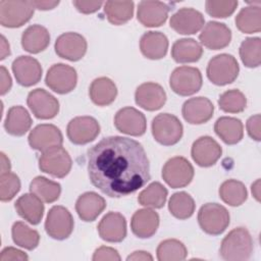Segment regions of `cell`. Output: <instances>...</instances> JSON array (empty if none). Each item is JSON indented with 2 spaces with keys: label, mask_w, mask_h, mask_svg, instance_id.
<instances>
[{
  "label": "cell",
  "mask_w": 261,
  "mask_h": 261,
  "mask_svg": "<svg viewBox=\"0 0 261 261\" xmlns=\"http://www.w3.org/2000/svg\"><path fill=\"white\" fill-rule=\"evenodd\" d=\"M33 4L35 8L39 10H50L55 8L58 4L59 1H43V0H38V1H33Z\"/></svg>",
  "instance_id": "cell-52"
},
{
  "label": "cell",
  "mask_w": 261,
  "mask_h": 261,
  "mask_svg": "<svg viewBox=\"0 0 261 261\" xmlns=\"http://www.w3.org/2000/svg\"><path fill=\"white\" fill-rule=\"evenodd\" d=\"M260 122H261V116L260 114H255L251 116L246 123L248 135L251 139L259 142L261 140V134H260Z\"/></svg>",
  "instance_id": "cell-47"
},
{
  "label": "cell",
  "mask_w": 261,
  "mask_h": 261,
  "mask_svg": "<svg viewBox=\"0 0 261 261\" xmlns=\"http://www.w3.org/2000/svg\"><path fill=\"white\" fill-rule=\"evenodd\" d=\"M100 134V124L92 116L72 118L66 127L67 138L74 145H85L94 141Z\"/></svg>",
  "instance_id": "cell-12"
},
{
  "label": "cell",
  "mask_w": 261,
  "mask_h": 261,
  "mask_svg": "<svg viewBox=\"0 0 261 261\" xmlns=\"http://www.w3.org/2000/svg\"><path fill=\"white\" fill-rule=\"evenodd\" d=\"M45 83L57 94L70 93L77 83L76 70L64 63L53 64L47 71Z\"/></svg>",
  "instance_id": "cell-11"
},
{
  "label": "cell",
  "mask_w": 261,
  "mask_h": 261,
  "mask_svg": "<svg viewBox=\"0 0 261 261\" xmlns=\"http://www.w3.org/2000/svg\"><path fill=\"white\" fill-rule=\"evenodd\" d=\"M196 204L192 196L186 192L174 193L168 202V210L177 219H188L195 212Z\"/></svg>",
  "instance_id": "cell-38"
},
{
  "label": "cell",
  "mask_w": 261,
  "mask_h": 261,
  "mask_svg": "<svg viewBox=\"0 0 261 261\" xmlns=\"http://www.w3.org/2000/svg\"><path fill=\"white\" fill-rule=\"evenodd\" d=\"M219 197L227 205L237 207L242 205L248 198L245 185L237 179H227L219 188Z\"/></svg>",
  "instance_id": "cell-36"
},
{
  "label": "cell",
  "mask_w": 261,
  "mask_h": 261,
  "mask_svg": "<svg viewBox=\"0 0 261 261\" xmlns=\"http://www.w3.org/2000/svg\"><path fill=\"white\" fill-rule=\"evenodd\" d=\"M151 129L155 141L163 146L175 145L180 141L184 133L179 119L170 113H160L155 116Z\"/></svg>",
  "instance_id": "cell-5"
},
{
  "label": "cell",
  "mask_w": 261,
  "mask_h": 261,
  "mask_svg": "<svg viewBox=\"0 0 261 261\" xmlns=\"http://www.w3.org/2000/svg\"><path fill=\"white\" fill-rule=\"evenodd\" d=\"M166 188L158 181L150 184L138 196V201L147 208H162L167 198Z\"/></svg>",
  "instance_id": "cell-40"
},
{
  "label": "cell",
  "mask_w": 261,
  "mask_h": 261,
  "mask_svg": "<svg viewBox=\"0 0 261 261\" xmlns=\"http://www.w3.org/2000/svg\"><path fill=\"white\" fill-rule=\"evenodd\" d=\"M159 226V215L152 209L143 208L137 210L130 220L133 233L140 239L151 238Z\"/></svg>",
  "instance_id": "cell-25"
},
{
  "label": "cell",
  "mask_w": 261,
  "mask_h": 261,
  "mask_svg": "<svg viewBox=\"0 0 261 261\" xmlns=\"http://www.w3.org/2000/svg\"><path fill=\"white\" fill-rule=\"evenodd\" d=\"M236 0H208L205 2L206 12L216 18H225L231 15L237 9Z\"/></svg>",
  "instance_id": "cell-45"
},
{
  "label": "cell",
  "mask_w": 261,
  "mask_h": 261,
  "mask_svg": "<svg viewBox=\"0 0 261 261\" xmlns=\"http://www.w3.org/2000/svg\"><path fill=\"white\" fill-rule=\"evenodd\" d=\"M169 7L161 1H141L138 6L137 18L147 28H156L162 25L169 12Z\"/></svg>",
  "instance_id": "cell-24"
},
{
  "label": "cell",
  "mask_w": 261,
  "mask_h": 261,
  "mask_svg": "<svg viewBox=\"0 0 261 261\" xmlns=\"http://www.w3.org/2000/svg\"><path fill=\"white\" fill-rule=\"evenodd\" d=\"M214 130L216 135L227 145L238 144L244 136L243 123L236 117H219L214 124Z\"/></svg>",
  "instance_id": "cell-33"
},
{
  "label": "cell",
  "mask_w": 261,
  "mask_h": 261,
  "mask_svg": "<svg viewBox=\"0 0 261 261\" xmlns=\"http://www.w3.org/2000/svg\"><path fill=\"white\" fill-rule=\"evenodd\" d=\"M134 6L133 1H107L104 3V12L110 23L120 25L132 19Z\"/></svg>",
  "instance_id": "cell-35"
},
{
  "label": "cell",
  "mask_w": 261,
  "mask_h": 261,
  "mask_svg": "<svg viewBox=\"0 0 261 261\" xmlns=\"http://www.w3.org/2000/svg\"><path fill=\"white\" fill-rule=\"evenodd\" d=\"M89 96L95 105L108 106L115 100L117 88L109 77H97L90 85Z\"/></svg>",
  "instance_id": "cell-30"
},
{
  "label": "cell",
  "mask_w": 261,
  "mask_h": 261,
  "mask_svg": "<svg viewBox=\"0 0 261 261\" xmlns=\"http://www.w3.org/2000/svg\"><path fill=\"white\" fill-rule=\"evenodd\" d=\"M127 261L129 260H135V261H138V260H143V261H152L153 260V257L150 253L146 252V251H135L134 253H132L129 256H127L126 258Z\"/></svg>",
  "instance_id": "cell-51"
},
{
  "label": "cell",
  "mask_w": 261,
  "mask_h": 261,
  "mask_svg": "<svg viewBox=\"0 0 261 261\" xmlns=\"http://www.w3.org/2000/svg\"><path fill=\"white\" fill-rule=\"evenodd\" d=\"M10 171V161L4 153H1V174Z\"/></svg>",
  "instance_id": "cell-54"
},
{
  "label": "cell",
  "mask_w": 261,
  "mask_h": 261,
  "mask_svg": "<svg viewBox=\"0 0 261 261\" xmlns=\"http://www.w3.org/2000/svg\"><path fill=\"white\" fill-rule=\"evenodd\" d=\"M121 258L117 252V250L111 248V247H106V246H101L100 248L96 249L94 252V255L92 257L93 261H101V260H114V261H119Z\"/></svg>",
  "instance_id": "cell-46"
},
{
  "label": "cell",
  "mask_w": 261,
  "mask_h": 261,
  "mask_svg": "<svg viewBox=\"0 0 261 261\" xmlns=\"http://www.w3.org/2000/svg\"><path fill=\"white\" fill-rule=\"evenodd\" d=\"M218 106L224 112L240 113L244 111L247 106V98L240 90H227L220 95Z\"/></svg>",
  "instance_id": "cell-43"
},
{
  "label": "cell",
  "mask_w": 261,
  "mask_h": 261,
  "mask_svg": "<svg viewBox=\"0 0 261 261\" xmlns=\"http://www.w3.org/2000/svg\"><path fill=\"white\" fill-rule=\"evenodd\" d=\"M229 212L217 203H206L198 212V222L203 231L217 236L222 233L229 225Z\"/></svg>",
  "instance_id": "cell-4"
},
{
  "label": "cell",
  "mask_w": 261,
  "mask_h": 261,
  "mask_svg": "<svg viewBox=\"0 0 261 261\" xmlns=\"http://www.w3.org/2000/svg\"><path fill=\"white\" fill-rule=\"evenodd\" d=\"M202 45L210 50H219L227 47L231 41L230 29L218 21H209L199 35Z\"/></svg>",
  "instance_id": "cell-21"
},
{
  "label": "cell",
  "mask_w": 261,
  "mask_h": 261,
  "mask_svg": "<svg viewBox=\"0 0 261 261\" xmlns=\"http://www.w3.org/2000/svg\"><path fill=\"white\" fill-rule=\"evenodd\" d=\"M222 154L220 145L211 137L203 136L197 139L192 146L191 155L193 160L201 167L214 165Z\"/></svg>",
  "instance_id": "cell-19"
},
{
  "label": "cell",
  "mask_w": 261,
  "mask_h": 261,
  "mask_svg": "<svg viewBox=\"0 0 261 261\" xmlns=\"http://www.w3.org/2000/svg\"><path fill=\"white\" fill-rule=\"evenodd\" d=\"M240 66L237 59L226 53L212 57L207 65L206 73L208 80L216 86H225L236 81L239 75Z\"/></svg>",
  "instance_id": "cell-3"
},
{
  "label": "cell",
  "mask_w": 261,
  "mask_h": 261,
  "mask_svg": "<svg viewBox=\"0 0 261 261\" xmlns=\"http://www.w3.org/2000/svg\"><path fill=\"white\" fill-rule=\"evenodd\" d=\"M74 222L71 213L63 206H53L45 221V230L54 240L67 239L73 230Z\"/></svg>",
  "instance_id": "cell-10"
},
{
  "label": "cell",
  "mask_w": 261,
  "mask_h": 261,
  "mask_svg": "<svg viewBox=\"0 0 261 261\" xmlns=\"http://www.w3.org/2000/svg\"><path fill=\"white\" fill-rule=\"evenodd\" d=\"M203 14L191 7H182L170 17L169 25L180 35H193L199 32L204 25Z\"/></svg>",
  "instance_id": "cell-17"
},
{
  "label": "cell",
  "mask_w": 261,
  "mask_h": 261,
  "mask_svg": "<svg viewBox=\"0 0 261 261\" xmlns=\"http://www.w3.org/2000/svg\"><path fill=\"white\" fill-rule=\"evenodd\" d=\"M14 260H20V261H27L29 260V256L13 247H7L2 250L0 254V261H14Z\"/></svg>",
  "instance_id": "cell-48"
},
{
  "label": "cell",
  "mask_w": 261,
  "mask_h": 261,
  "mask_svg": "<svg viewBox=\"0 0 261 261\" xmlns=\"http://www.w3.org/2000/svg\"><path fill=\"white\" fill-rule=\"evenodd\" d=\"M27 104L33 114L39 119L54 118L59 112L58 100L44 89L31 91L27 98Z\"/></svg>",
  "instance_id": "cell-13"
},
{
  "label": "cell",
  "mask_w": 261,
  "mask_h": 261,
  "mask_svg": "<svg viewBox=\"0 0 261 261\" xmlns=\"http://www.w3.org/2000/svg\"><path fill=\"white\" fill-rule=\"evenodd\" d=\"M54 49L59 57L69 61H79L87 52V41L81 34L68 32L56 39Z\"/></svg>",
  "instance_id": "cell-16"
},
{
  "label": "cell",
  "mask_w": 261,
  "mask_h": 261,
  "mask_svg": "<svg viewBox=\"0 0 261 261\" xmlns=\"http://www.w3.org/2000/svg\"><path fill=\"white\" fill-rule=\"evenodd\" d=\"M0 73H1V89H0V94L3 96L5 95L7 92H9V90L11 89L12 86V81L10 77V74L8 72V70L1 65L0 66Z\"/></svg>",
  "instance_id": "cell-50"
},
{
  "label": "cell",
  "mask_w": 261,
  "mask_h": 261,
  "mask_svg": "<svg viewBox=\"0 0 261 261\" xmlns=\"http://www.w3.org/2000/svg\"><path fill=\"white\" fill-rule=\"evenodd\" d=\"M30 192L45 203H53L59 199L61 186L45 176H36L30 184Z\"/></svg>",
  "instance_id": "cell-34"
},
{
  "label": "cell",
  "mask_w": 261,
  "mask_h": 261,
  "mask_svg": "<svg viewBox=\"0 0 261 261\" xmlns=\"http://www.w3.org/2000/svg\"><path fill=\"white\" fill-rule=\"evenodd\" d=\"M87 160L91 184L111 198L128 196L151 178L144 147L126 137L103 138L88 150Z\"/></svg>",
  "instance_id": "cell-1"
},
{
  "label": "cell",
  "mask_w": 261,
  "mask_h": 261,
  "mask_svg": "<svg viewBox=\"0 0 261 261\" xmlns=\"http://www.w3.org/2000/svg\"><path fill=\"white\" fill-rule=\"evenodd\" d=\"M28 141L32 149L44 152L55 147H61L63 137L56 125L43 123L31 130Z\"/></svg>",
  "instance_id": "cell-15"
},
{
  "label": "cell",
  "mask_w": 261,
  "mask_h": 261,
  "mask_svg": "<svg viewBox=\"0 0 261 261\" xmlns=\"http://www.w3.org/2000/svg\"><path fill=\"white\" fill-rule=\"evenodd\" d=\"M97 228L101 239L109 243H120L126 237V220L119 212H108Z\"/></svg>",
  "instance_id": "cell-22"
},
{
  "label": "cell",
  "mask_w": 261,
  "mask_h": 261,
  "mask_svg": "<svg viewBox=\"0 0 261 261\" xmlns=\"http://www.w3.org/2000/svg\"><path fill=\"white\" fill-rule=\"evenodd\" d=\"M202 74L197 67L179 66L170 74L169 86L179 96H191L196 94L202 87Z\"/></svg>",
  "instance_id": "cell-7"
},
{
  "label": "cell",
  "mask_w": 261,
  "mask_h": 261,
  "mask_svg": "<svg viewBox=\"0 0 261 261\" xmlns=\"http://www.w3.org/2000/svg\"><path fill=\"white\" fill-rule=\"evenodd\" d=\"M135 101L137 105L145 110H159L166 102V93L159 84L153 82L144 83L137 88Z\"/></svg>",
  "instance_id": "cell-20"
},
{
  "label": "cell",
  "mask_w": 261,
  "mask_h": 261,
  "mask_svg": "<svg viewBox=\"0 0 261 261\" xmlns=\"http://www.w3.org/2000/svg\"><path fill=\"white\" fill-rule=\"evenodd\" d=\"M140 49L142 54L148 59H161L167 53L168 39L161 32H147L141 37Z\"/></svg>",
  "instance_id": "cell-27"
},
{
  "label": "cell",
  "mask_w": 261,
  "mask_h": 261,
  "mask_svg": "<svg viewBox=\"0 0 261 261\" xmlns=\"http://www.w3.org/2000/svg\"><path fill=\"white\" fill-rule=\"evenodd\" d=\"M156 253L159 261H177L187 258L188 250L180 241L167 239L158 245Z\"/></svg>",
  "instance_id": "cell-42"
},
{
  "label": "cell",
  "mask_w": 261,
  "mask_h": 261,
  "mask_svg": "<svg viewBox=\"0 0 261 261\" xmlns=\"http://www.w3.org/2000/svg\"><path fill=\"white\" fill-rule=\"evenodd\" d=\"M214 106L205 97H195L187 100L181 108L184 119L191 124H202L213 116Z\"/></svg>",
  "instance_id": "cell-23"
},
{
  "label": "cell",
  "mask_w": 261,
  "mask_h": 261,
  "mask_svg": "<svg viewBox=\"0 0 261 261\" xmlns=\"http://www.w3.org/2000/svg\"><path fill=\"white\" fill-rule=\"evenodd\" d=\"M72 4L75 6V8L85 14L94 13L97 10L101 8V6L104 4L102 1H83V0H74L72 1Z\"/></svg>",
  "instance_id": "cell-49"
},
{
  "label": "cell",
  "mask_w": 261,
  "mask_h": 261,
  "mask_svg": "<svg viewBox=\"0 0 261 261\" xmlns=\"http://www.w3.org/2000/svg\"><path fill=\"white\" fill-rule=\"evenodd\" d=\"M50 44L48 30L41 24H33L24 30L21 35V46L23 50L32 54L44 51Z\"/></svg>",
  "instance_id": "cell-29"
},
{
  "label": "cell",
  "mask_w": 261,
  "mask_h": 261,
  "mask_svg": "<svg viewBox=\"0 0 261 261\" xmlns=\"http://www.w3.org/2000/svg\"><path fill=\"white\" fill-rule=\"evenodd\" d=\"M11 236L14 244L27 250H34L40 242V234L22 221H16L11 227Z\"/></svg>",
  "instance_id": "cell-39"
},
{
  "label": "cell",
  "mask_w": 261,
  "mask_h": 261,
  "mask_svg": "<svg viewBox=\"0 0 261 261\" xmlns=\"http://www.w3.org/2000/svg\"><path fill=\"white\" fill-rule=\"evenodd\" d=\"M14 207L17 214L33 225L39 224L43 218L45 209L43 201L33 193L20 196Z\"/></svg>",
  "instance_id": "cell-28"
},
{
  "label": "cell",
  "mask_w": 261,
  "mask_h": 261,
  "mask_svg": "<svg viewBox=\"0 0 261 261\" xmlns=\"http://www.w3.org/2000/svg\"><path fill=\"white\" fill-rule=\"evenodd\" d=\"M239 53L245 66L258 67L261 63V39L259 37L246 38L240 46Z\"/></svg>",
  "instance_id": "cell-41"
},
{
  "label": "cell",
  "mask_w": 261,
  "mask_h": 261,
  "mask_svg": "<svg viewBox=\"0 0 261 261\" xmlns=\"http://www.w3.org/2000/svg\"><path fill=\"white\" fill-rule=\"evenodd\" d=\"M20 190L19 177L13 172H5L0 175V200L8 202Z\"/></svg>",
  "instance_id": "cell-44"
},
{
  "label": "cell",
  "mask_w": 261,
  "mask_h": 261,
  "mask_svg": "<svg viewBox=\"0 0 261 261\" xmlns=\"http://www.w3.org/2000/svg\"><path fill=\"white\" fill-rule=\"evenodd\" d=\"M1 57L0 59L3 60L6 56L10 55V49H9V44L8 42L6 41L5 37L4 36H1Z\"/></svg>",
  "instance_id": "cell-53"
},
{
  "label": "cell",
  "mask_w": 261,
  "mask_h": 261,
  "mask_svg": "<svg viewBox=\"0 0 261 261\" xmlns=\"http://www.w3.org/2000/svg\"><path fill=\"white\" fill-rule=\"evenodd\" d=\"M194 177V167L188 159L175 156L168 159L162 168V178L172 189L188 186Z\"/></svg>",
  "instance_id": "cell-8"
},
{
  "label": "cell",
  "mask_w": 261,
  "mask_h": 261,
  "mask_svg": "<svg viewBox=\"0 0 261 261\" xmlns=\"http://www.w3.org/2000/svg\"><path fill=\"white\" fill-rule=\"evenodd\" d=\"M203 55L202 46L192 38L176 40L171 48V57L177 63H192Z\"/></svg>",
  "instance_id": "cell-32"
},
{
  "label": "cell",
  "mask_w": 261,
  "mask_h": 261,
  "mask_svg": "<svg viewBox=\"0 0 261 261\" xmlns=\"http://www.w3.org/2000/svg\"><path fill=\"white\" fill-rule=\"evenodd\" d=\"M253 253V240L249 230L245 227H237L230 230L222 240L219 255L227 261H245Z\"/></svg>",
  "instance_id": "cell-2"
},
{
  "label": "cell",
  "mask_w": 261,
  "mask_h": 261,
  "mask_svg": "<svg viewBox=\"0 0 261 261\" xmlns=\"http://www.w3.org/2000/svg\"><path fill=\"white\" fill-rule=\"evenodd\" d=\"M236 25L244 34H253L261 31V8L247 6L241 9L236 16Z\"/></svg>",
  "instance_id": "cell-37"
},
{
  "label": "cell",
  "mask_w": 261,
  "mask_h": 261,
  "mask_svg": "<svg viewBox=\"0 0 261 261\" xmlns=\"http://www.w3.org/2000/svg\"><path fill=\"white\" fill-rule=\"evenodd\" d=\"M252 194L255 197L257 201H260V179H257L253 185H252Z\"/></svg>",
  "instance_id": "cell-55"
},
{
  "label": "cell",
  "mask_w": 261,
  "mask_h": 261,
  "mask_svg": "<svg viewBox=\"0 0 261 261\" xmlns=\"http://www.w3.org/2000/svg\"><path fill=\"white\" fill-rule=\"evenodd\" d=\"M32 122L31 115L24 107L12 106L7 112L4 128L11 136L21 137L31 128Z\"/></svg>",
  "instance_id": "cell-31"
},
{
  "label": "cell",
  "mask_w": 261,
  "mask_h": 261,
  "mask_svg": "<svg viewBox=\"0 0 261 261\" xmlns=\"http://www.w3.org/2000/svg\"><path fill=\"white\" fill-rule=\"evenodd\" d=\"M16 82L23 87L38 84L42 77V66L40 62L31 56H18L11 65Z\"/></svg>",
  "instance_id": "cell-18"
},
{
  "label": "cell",
  "mask_w": 261,
  "mask_h": 261,
  "mask_svg": "<svg viewBox=\"0 0 261 261\" xmlns=\"http://www.w3.org/2000/svg\"><path fill=\"white\" fill-rule=\"evenodd\" d=\"M72 161L68 152L62 147H55L42 152L39 158V168L41 171L54 177L62 178L71 169Z\"/></svg>",
  "instance_id": "cell-9"
},
{
  "label": "cell",
  "mask_w": 261,
  "mask_h": 261,
  "mask_svg": "<svg viewBox=\"0 0 261 261\" xmlns=\"http://www.w3.org/2000/svg\"><path fill=\"white\" fill-rule=\"evenodd\" d=\"M105 208V199L95 192L82 194L75 202V211L79 217L86 222L94 221Z\"/></svg>",
  "instance_id": "cell-26"
},
{
  "label": "cell",
  "mask_w": 261,
  "mask_h": 261,
  "mask_svg": "<svg viewBox=\"0 0 261 261\" xmlns=\"http://www.w3.org/2000/svg\"><path fill=\"white\" fill-rule=\"evenodd\" d=\"M114 125L120 133L134 137L144 135L147 129L145 115L134 107L119 109L114 116Z\"/></svg>",
  "instance_id": "cell-14"
},
{
  "label": "cell",
  "mask_w": 261,
  "mask_h": 261,
  "mask_svg": "<svg viewBox=\"0 0 261 261\" xmlns=\"http://www.w3.org/2000/svg\"><path fill=\"white\" fill-rule=\"evenodd\" d=\"M33 1H0V23L5 28H19L33 16Z\"/></svg>",
  "instance_id": "cell-6"
}]
</instances>
